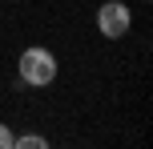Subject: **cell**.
I'll use <instances>...</instances> for the list:
<instances>
[{"label":"cell","instance_id":"6da1fadb","mask_svg":"<svg viewBox=\"0 0 153 149\" xmlns=\"http://www.w3.org/2000/svg\"><path fill=\"white\" fill-rule=\"evenodd\" d=\"M61 73L56 56L48 53L45 44H28L16 61V89H48Z\"/></svg>","mask_w":153,"mask_h":149},{"label":"cell","instance_id":"277c9868","mask_svg":"<svg viewBox=\"0 0 153 149\" xmlns=\"http://www.w3.org/2000/svg\"><path fill=\"white\" fill-rule=\"evenodd\" d=\"M12 137H16V133L4 125V121H0V149H12Z\"/></svg>","mask_w":153,"mask_h":149},{"label":"cell","instance_id":"3957f363","mask_svg":"<svg viewBox=\"0 0 153 149\" xmlns=\"http://www.w3.org/2000/svg\"><path fill=\"white\" fill-rule=\"evenodd\" d=\"M12 149H48V137H40V133H24V137H12Z\"/></svg>","mask_w":153,"mask_h":149},{"label":"cell","instance_id":"7a4b0ae2","mask_svg":"<svg viewBox=\"0 0 153 149\" xmlns=\"http://www.w3.org/2000/svg\"><path fill=\"white\" fill-rule=\"evenodd\" d=\"M129 28H133V8L125 0H105L97 8V32L101 36L121 40V36H129Z\"/></svg>","mask_w":153,"mask_h":149}]
</instances>
